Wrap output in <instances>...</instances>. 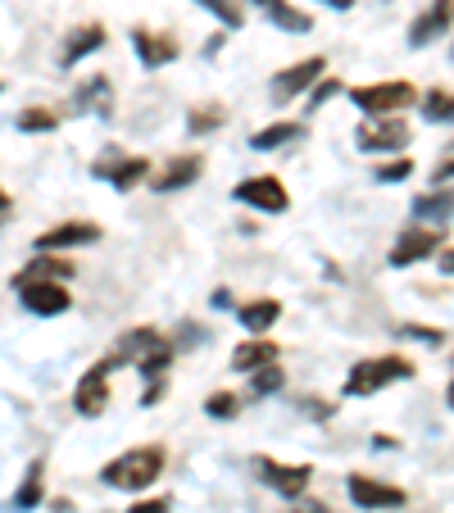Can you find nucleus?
<instances>
[{
	"label": "nucleus",
	"mask_w": 454,
	"mask_h": 513,
	"mask_svg": "<svg viewBox=\"0 0 454 513\" xmlns=\"http://www.w3.org/2000/svg\"><path fill=\"white\" fill-rule=\"evenodd\" d=\"M159 473H164V450H159V445L123 450L119 459H109V464L100 468L105 486H114V491H146L150 482H159Z\"/></svg>",
	"instance_id": "obj_1"
},
{
	"label": "nucleus",
	"mask_w": 454,
	"mask_h": 513,
	"mask_svg": "<svg viewBox=\"0 0 454 513\" xmlns=\"http://www.w3.org/2000/svg\"><path fill=\"white\" fill-rule=\"evenodd\" d=\"M418 368L409 364L405 355H377V359H364V364H355L346 373V395H377V391H386L391 382H409Z\"/></svg>",
	"instance_id": "obj_2"
},
{
	"label": "nucleus",
	"mask_w": 454,
	"mask_h": 513,
	"mask_svg": "<svg viewBox=\"0 0 454 513\" xmlns=\"http://www.w3.org/2000/svg\"><path fill=\"white\" fill-rule=\"evenodd\" d=\"M350 100H355L359 109H364L368 119H395L400 109H409L418 100L414 82H373V87H355L350 91Z\"/></svg>",
	"instance_id": "obj_3"
},
{
	"label": "nucleus",
	"mask_w": 454,
	"mask_h": 513,
	"mask_svg": "<svg viewBox=\"0 0 454 513\" xmlns=\"http://www.w3.org/2000/svg\"><path fill=\"white\" fill-rule=\"evenodd\" d=\"M150 173V164L141 155H123L119 146H109L105 155L91 164V178H100V182H109L114 191H132L141 178Z\"/></svg>",
	"instance_id": "obj_4"
},
{
	"label": "nucleus",
	"mask_w": 454,
	"mask_h": 513,
	"mask_svg": "<svg viewBox=\"0 0 454 513\" xmlns=\"http://www.w3.org/2000/svg\"><path fill=\"white\" fill-rule=\"evenodd\" d=\"M164 346V336L155 332V327H128V332L119 336V341H114V346L105 350V359H100V368H105V373H114V368H137L141 359L150 355V350H159Z\"/></svg>",
	"instance_id": "obj_5"
},
{
	"label": "nucleus",
	"mask_w": 454,
	"mask_h": 513,
	"mask_svg": "<svg viewBox=\"0 0 454 513\" xmlns=\"http://www.w3.org/2000/svg\"><path fill=\"white\" fill-rule=\"evenodd\" d=\"M255 477L268 486V491L296 500V495H305L314 468H309V464H277V459H268V454H255Z\"/></svg>",
	"instance_id": "obj_6"
},
{
	"label": "nucleus",
	"mask_w": 454,
	"mask_h": 513,
	"mask_svg": "<svg viewBox=\"0 0 454 513\" xmlns=\"http://www.w3.org/2000/svg\"><path fill=\"white\" fill-rule=\"evenodd\" d=\"M441 246H445V227H409V232H400V241L391 246V264L395 268L423 264V259H432Z\"/></svg>",
	"instance_id": "obj_7"
},
{
	"label": "nucleus",
	"mask_w": 454,
	"mask_h": 513,
	"mask_svg": "<svg viewBox=\"0 0 454 513\" xmlns=\"http://www.w3.org/2000/svg\"><path fill=\"white\" fill-rule=\"evenodd\" d=\"M359 150L368 155H386V150H405L409 146V123L405 119H364L355 128Z\"/></svg>",
	"instance_id": "obj_8"
},
{
	"label": "nucleus",
	"mask_w": 454,
	"mask_h": 513,
	"mask_svg": "<svg viewBox=\"0 0 454 513\" xmlns=\"http://www.w3.org/2000/svg\"><path fill=\"white\" fill-rule=\"evenodd\" d=\"M323 69H327V64L318 60V55H309V60H300V64H291V69H282V73L273 78V87H268L273 105H291L296 96H305V91L314 87L318 78H323Z\"/></svg>",
	"instance_id": "obj_9"
},
{
	"label": "nucleus",
	"mask_w": 454,
	"mask_h": 513,
	"mask_svg": "<svg viewBox=\"0 0 454 513\" xmlns=\"http://www.w3.org/2000/svg\"><path fill=\"white\" fill-rule=\"evenodd\" d=\"M232 196L241 200V205H250V209H259V214H282V209L291 205V196H287V187L277 178H246V182H237L232 187Z\"/></svg>",
	"instance_id": "obj_10"
},
{
	"label": "nucleus",
	"mask_w": 454,
	"mask_h": 513,
	"mask_svg": "<svg viewBox=\"0 0 454 513\" xmlns=\"http://www.w3.org/2000/svg\"><path fill=\"white\" fill-rule=\"evenodd\" d=\"M73 409H78L82 418H100L109 409V373L100 364H91L87 373L78 377V386H73Z\"/></svg>",
	"instance_id": "obj_11"
},
{
	"label": "nucleus",
	"mask_w": 454,
	"mask_h": 513,
	"mask_svg": "<svg viewBox=\"0 0 454 513\" xmlns=\"http://www.w3.org/2000/svg\"><path fill=\"white\" fill-rule=\"evenodd\" d=\"M19 300H23V309L37 318H60V314H69V305H73L64 282H32V287L19 291Z\"/></svg>",
	"instance_id": "obj_12"
},
{
	"label": "nucleus",
	"mask_w": 454,
	"mask_h": 513,
	"mask_svg": "<svg viewBox=\"0 0 454 513\" xmlns=\"http://www.w3.org/2000/svg\"><path fill=\"white\" fill-rule=\"evenodd\" d=\"M100 241V227L87 223V218H73V223H60L41 232L37 237V250L41 255H55V250H78V246H96Z\"/></svg>",
	"instance_id": "obj_13"
},
{
	"label": "nucleus",
	"mask_w": 454,
	"mask_h": 513,
	"mask_svg": "<svg viewBox=\"0 0 454 513\" xmlns=\"http://www.w3.org/2000/svg\"><path fill=\"white\" fill-rule=\"evenodd\" d=\"M450 28H454V0H432V5L409 23V46L423 50V46H432L436 37H445Z\"/></svg>",
	"instance_id": "obj_14"
},
{
	"label": "nucleus",
	"mask_w": 454,
	"mask_h": 513,
	"mask_svg": "<svg viewBox=\"0 0 454 513\" xmlns=\"http://www.w3.org/2000/svg\"><path fill=\"white\" fill-rule=\"evenodd\" d=\"M346 491H350V500H355L359 509H400V504L409 500L400 486H386V482H377V477H364V473L350 477Z\"/></svg>",
	"instance_id": "obj_15"
},
{
	"label": "nucleus",
	"mask_w": 454,
	"mask_h": 513,
	"mask_svg": "<svg viewBox=\"0 0 454 513\" xmlns=\"http://www.w3.org/2000/svg\"><path fill=\"white\" fill-rule=\"evenodd\" d=\"M73 109L78 114H96V119H109L114 114V87H109L105 73H91L73 87Z\"/></svg>",
	"instance_id": "obj_16"
},
{
	"label": "nucleus",
	"mask_w": 454,
	"mask_h": 513,
	"mask_svg": "<svg viewBox=\"0 0 454 513\" xmlns=\"http://www.w3.org/2000/svg\"><path fill=\"white\" fill-rule=\"evenodd\" d=\"M132 50H137V60L146 69H164V64H173L182 55V46L168 32H146V28L132 32Z\"/></svg>",
	"instance_id": "obj_17"
},
{
	"label": "nucleus",
	"mask_w": 454,
	"mask_h": 513,
	"mask_svg": "<svg viewBox=\"0 0 454 513\" xmlns=\"http://www.w3.org/2000/svg\"><path fill=\"white\" fill-rule=\"evenodd\" d=\"M277 359H282V346H277V341L250 336V341H241V346L232 350V373H259V368L277 364Z\"/></svg>",
	"instance_id": "obj_18"
},
{
	"label": "nucleus",
	"mask_w": 454,
	"mask_h": 513,
	"mask_svg": "<svg viewBox=\"0 0 454 513\" xmlns=\"http://www.w3.org/2000/svg\"><path fill=\"white\" fill-rule=\"evenodd\" d=\"M100 46H105V28H100V23H82V28H73L60 46V69H73L78 60L96 55Z\"/></svg>",
	"instance_id": "obj_19"
},
{
	"label": "nucleus",
	"mask_w": 454,
	"mask_h": 513,
	"mask_svg": "<svg viewBox=\"0 0 454 513\" xmlns=\"http://www.w3.org/2000/svg\"><path fill=\"white\" fill-rule=\"evenodd\" d=\"M73 277V259H60V255H41L14 277V291L32 287V282H69Z\"/></svg>",
	"instance_id": "obj_20"
},
{
	"label": "nucleus",
	"mask_w": 454,
	"mask_h": 513,
	"mask_svg": "<svg viewBox=\"0 0 454 513\" xmlns=\"http://www.w3.org/2000/svg\"><path fill=\"white\" fill-rule=\"evenodd\" d=\"M200 168H205V159H200V155H173L164 164V173L155 178V191H164V196H168V191L191 187V182L200 178Z\"/></svg>",
	"instance_id": "obj_21"
},
{
	"label": "nucleus",
	"mask_w": 454,
	"mask_h": 513,
	"mask_svg": "<svg viewBox=\"0 0 454 513\" xmlns=\"http://www.w3.org/2000/svg\"><path fill=\"white\" fill-rule=\"evenodd\" d=\"M259 10H264V19L273 23V28H282V32H309L314 28V19H309L305 10H296L291 0H255Z\"/></svg>",
	"instance_id": "obj_22"
},
{
	"label": "nucleus",
	"mask_w": 454,
	"mask_h": 513,
	"mask_svg": "<svg viewBox=\"0 0 454 513\" xmlns=\"http://www.w3.org/2000/svg\"><path fill=\"white\" fill-rule=\"evenodd\" d=\"M450 214H454V191L450 187H441V191H427V196H418L414 200V218L418 223H450Z\"/></svg>",
	"instance_id": "obj_23"
},
{
	"label": "nucleus",
	"mask_w": 454,
	"mask_h": 513,
	"mask_svg": "<svg viewBox=\"0 0 454 513\" xmlns=\"http://www.w3.org/2000/svg\"><path fill=\"white\" fill-rule=\"evenodd\" d=\"M300 137H305V123L282 119V123H268V128H259L255 137H250V150H282V146H291V141H300Z\"/></svg>",
	"instance_id": "obj_24"
},
{
	"label": "nucleus",
	"mask_w": 454,
	"mask_h": 513,
	"mask_svg": "<svg viewBox=\"0 0 454 513\" xmlns=\"http://www.w3.org/2000/svg\"><path fill=\"white\" fill-rule=\"evenodd\" d=\"M237 314H241V327L259 336V332H268V327L282 318V305H277V300H250V305H241Z\"/></svg>",
	"instance_id": "obj_25"
},
{
	"label": "nucleus",
	"mask_w": 454,
	"mask_h": 513,
	"mask_svg": "<svg viewBox=\"0 0 454 513\" xmlns=\"http://www.w3.org/2000/svg\"><path fill=\"white\" fill-rule=\"evenodd\" d=\"M41 495H46V482H41V459H37V464H28V473H23L19 491H14V509H23V513L37 509Z\"/></svg>",
	"instance_id": "obj_26"
},
{
	"label": "nucleus",
	"mask_w": 454,
	"mask_h": 513,
	"mask_svg": "<svg viewBox=\"0 0 454 513\" xmlns=\"http://www.w3.org/2000/svg\"><path fill=\"white\" fill-rule=\"evenodd\" d=\"M223 123H227V109L223 105H200V109H191L187 132H191V137H205V132H218Z\"/></svg>",
	"instance_id": "obj_27"
},
{
	"label": "nucleus",
	"mask_w": 454,
	"mask_h": 513,
	"mask_svg": "<svg viewBox=\"0 0 454 513\" xmlns=\"http://www.w3.org/2000/svg\"><path fill=\"white\" fill-rule=\"evenodd\" d=\"M282 382H287V373L277 364L259 368V373H250V400H264V395H277L282 391Z\"/></svg>",
	"instance_id": "obj_28"
},
{
	"label": "nucleus",
	"mask_w": 454,
	"mask_h": 513,
	"mask_svg": "<svg viewBox=\"0 0 454 513\" xmlns=\"http://www.w3.org/2000/svg\"><path fill=\"white\" fill-rule=\"evenodd\" d=\"M423 114H427V123H454V96L432 87L423 96Z\"/></svg>",
	"instance_id": "obj_29"
},
{
	"label": "nucleus",
	"mask_w": 454,
	"mask_h": 513,
	"mask_svg": "<svg viewBox=\"0 0 454 513\" xmlns=\"http://www.w3.org/2000/svg\"><path fill=\"white\" fill-rule=\"evenodd\" d=\"M55 128H60L55 109H23L19 114V132H55Z\"/></svg>",
	"instance_id": "obj_30"
},
{
	"label": "nucleus",
	"mask_w": 454,
	"mask_h": 513,
	"mask_svg": "<svg viewBox=\"0 0 454 513\" xmlns=\"http://www.w3.org/2000/svg\"><path fill=\"white\" fill-rule=\"evenodd\" d=\"M196 5L200 10H209V14H218L223 28H241V23H246V14H241L237 0H196Z\"/></svg>",
	"instance_id": "obj_31"
},
{
	"label": "nucleus",
	"mask_w": 454,
	"mask_h": 513,
	"mask_svg": "<svg viewBox=\"0 0 454 513\" xmlns=\"http://www.w3.org/2000/svg\"><path fill=\"white\" fill-rule=\"evenodd\" d=\"M168 364H173V346H168V341H164V346H159V350H150V355L141 359V364H137V373L146 377V382H155V377H164V368H168Z\"/></svg>",
	"instance_id": "obj_32"
},
{
	"label": "nucleus",
	"mask_w": 454,
	"mask_h": 513,
	"mask_svg": "<svg viewBox=\"0 0 454 513\" xmlns=\"http://www.w3.org/2000/svg\"><path fill=\"white\" fill-rule=\"evenodd\" d=\"M205 414H209V418H237V414H241V400H237L232 391H214V395L205 400Z\"/></svg>",
	"instance_id": "obj_33"
},
{
	"label": "nucleus",
	"mask_w": 454,
	"mask_h": 513,
	"mask_svg": "<svg viewBox=\"0 0 454 513\" xmlns=\"http://www.w3.org/2000/svg\"><path fill=\"white\" fill-rule=\"evenodd\" d=\"M395 336H405V341H423V346H441L445 341L441 327H423V323H400V332Z\"/></svg>",
	"instance_id": "obj_34"
},
{
	"label": "nucleus",
	"mask_w": 454,
	"mask_h": 513,
	"mask_svg": "<svg viewBox=\"0 0 454 513\" xmlns=\"http://www.w3.org/2000/svg\"><path fill=\"white\" fill-rule=\"evenodd\" d=\"M409 173H414V159H409V155H400V159H386V164L377 168L373 178H377V182H405Z\"/></svg>",
	"instance_id": "obj_35"
},
{
	"label": "nucleus",
	"mask_w": 454,
	"mask_h": 513,
	"mask_svg": "<svg viewBox=\"0 0 454 513\" xmlns=\"http://www.w3.org/2000/svg\"><path fill=\"white\" fill-rule=\"evenodd\" d=\"M332 96H341V82H336V78H318L314 82V109L323 105V100H332Z\"/></svg>",
	"instance_id": "obj_36"
},
{
	"label": "nucleus",
	"mask_w": 454,
	"mask_h": 513,
	"mask_svg": "<svg viewBox=\"0 0 454 513\" xmlns=\"http://www.w3.org/2000/svg\"><path fill=\"white\" fill-rule=\"evenodd\" d=\"M450 178H454V146H450V155H445L441 164L432 168V187H445V182H450Z\"/></svg>",
	"instance_id": "obj_37"
},
{
	"label": "nucleus",
	"mask_w": 454,
	"mask_h": 513,
	"mask_svg": "<svg viewBox=\"0 0 454 513\" xmlns=\"http://www.w3.org/2000/svg\"><path fill=\"white\" fill-rule=\"evenodd\" d=\"M168 509H173V504H168L164 495H155V500H137L128 513H168Z\"/></svg>",
	"instance_id": "obj_38"
},
{
	"label": "nucleus",
	"mask_w": 454,
	"mask_h": 513,
	"mask_svg": "<svg viewBox=\"0 0 454 513\" xmlns=\"http://www.w3.org/2000/svg\"><path fill=\"white\" fill-rule=\"evenodd\" d=\"M305 414H309V418H332L336 409H332V405H323V400H305Z\"/></svg>",
	"instance_id": "obj_39"
},
{
	"label": "nucleus",
	"mask_w": 454,
	"mask_h": 513,
	"mask_svg": "<svg viewBox=\"0 0 454 513\" xmlns=\"http://www.w3.org/2000/svg\"><path fill=\"white\" fill-rule=\"evenodd\" d=\"M159 395H164V377H155V382H150L146 391H141V405H155Z\"/></svg>",
	"instance_id": "obj_40"
},
{
	"label": "nucleus",
	"mask_w": 454,
	"mask_h": 513,
	"mask_svg": "<svg viewBox=\"0 0 454 513\" xmlns=\"http://www.w3.org/2000/svg\"><path fill=\"white\" fill-rule=\"evenodd\" d=\"M10 209H14V200H10V191L0 187V223H5V218H10Z\"/></svg>",
	"instance_id": "obj_41"
},
{
	"label": "nucleus",
	"mask_w": 454,
	"mask_h": 513,
	"mask_svg": "<svg viewBox=\"0 0 454 513\" xmlns=\"http://www.w3.org/2000/svg\"><path fill=\"white\" fill-rule=\"evenodd\" d=\"M291 513H332V509H327V504H314V500H309V504H296Z\"/></svg>",
	"instance_id": "obj_42"
},
{
	"label": "nucleus",
	"mask_w": 454,
	"mask_h": 513,
	"mask_svg": "<svg viewBox=\"0 0 454 513\" xmlns=\"http://www.w3.org/2000/svg\"><path fill=\"white\" fill-rule=\"evenodd\" d=\"M214 309H232V291H214Z\"/></svg>",
	"instance_id": "obj_43"
},
{
	"label": "nucleus",
	"mask_w": 454,
	"mask_h": 513,
	"mask_svg": "<svg viewBox=\"0 0 454 513\" xmlns=\"http://www.w3.org/2000/svg\"><path fill=\"white\" fill-rule=\"evenodd\" d=\"M436 264H441V273H450V277H454V250H445V255L436 259Z\"/></svg>",
	"instance_id": "obj_44"
},
{
	"label": "nucleus",
	"mask_w": 454,
	"mask_h": 513,
	"mask_svg": "<svg viewBox=\"0 0 454 513\" xmlns=\"http://www.w3.org/2000/svg\"><path fill=\"white\" fill-rule=\"evenodd\" d=\"M323 5H332V10H355V0H323Z\"/></svg>",
	"instance_id": "obj_45"
},
{
	"label": "nucleus",
	"mask_w": 454,
	"mask_h": 513,
	"mask_svg": "<svg viewBox=\"0 0 454 513\" xmlns=\"http://www.w3.org/2000/svg\"><path fill=\"white\" fill-rule=\"evenodd\" d=\"M445 400H450V409H454V382H450V386H445Z\"/></svg>",
	"instance_id": "obj_46"
},
{
	"label": "nucleus",
	"mask_w": 454,
	"mask_h": 513,
	"mask_svg": "<svg viewBox=\"0 0 454 513\" xmlns=\"http://www.w3.org/2000/svg\"><path fill=\"white\" fill-rule=\"evenodd\" d=\"M0 91H5V82H0Z\"/></svg>",
	"instance_id": "obj_47"
}]
</instances>
